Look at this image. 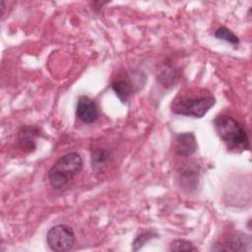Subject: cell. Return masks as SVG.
Listing matches in <instances>:
<instances>
[{
    "mask_svg": "<svg viewBox=\"0 0 252 252\" xmlns=\"http://www.w3.org/2000/svg\"><path fill=\"white\" fill-rule=\"evenodd\" d=\"M170 251H197V248L193 246V244L185 239H176L173 240L169 247Z\"/></svg>",
    "mask_w": 252,
    "mask_h": 252,
    "instance_id": "obj_12",
    "label": "cell"
},
{
    "mask_svg": "<svg viewBox=\"0 0 252 252\" xmlns=\"http://www.w3.org/2000/svg\"><path fill=\"white\" fill-rule=\"evenodd\" d=\"M157 236H158V234H157L155 231H153V230L142 232V233L139 234V235L135 238V240L133 241L132 249H133L134 251H137V250L141 249V248L145 245V243H146L147 241H149V240H151L152 238L157 237Z\"/></svg>",
    "mask_w": 252,
    "mask_h": 252,
    "instance_id": "obj_11",
    "label": "cell"
},
{
    "mask_svg": "<svg viewBox=\"0 0 252 252\" xmlns=\"http://www.w3.org/2000/svg\"><path fill=\"white\" fill-rule=\"evenodd\" d=\"M111 89L115 92L117 97L123 103H125L129 99L133 91L132 86L129 84V82L124 80L113 81L111 84Z\"/></svg>",
    "mask_w": 252,
    "mask_h": 252,
    "instance_id": "obj_9",
    "label": "cell"
},
{
    "mask_svg": "<svg viewBox=\"0 0 252 252\" xmlns=\"http://www.w3.org/2000/svg\"><path fill=\"white\" fill-rule=\"evenodd\" d=\"M212 250L217 251H250L251 238L249 235L238 232L230 237V239L219 247H212Z\"/></svg>",
    "mask_w": 252,
    "mask_h": 252,
    "instance_id": "obj_6",
    "label": "cell"
},
{
    "mask_svg": "<svg viewBox=\"0 0 252 252\" xmlns=\"http://www.w3.org/2000/svg\"><path fill=\"white\" fill-rule=\"evenodd\" d=\"M215 36L220 38V39H222L226 42H229L230 44L232 45H238L239 44V37L233 32H231L229 29H227L226 27H220L216 32H215Z\"/></svg>",
    "mask_w": 252,
    "mask_h": 252,
    "instance_id": "obj_10",
    "label": "cell"
},
{
    "mask_svg": "<svg viewBox=\"0 0 252 252\" xmlns=\"http://www.w3.org/2000/svg\"><path fill=\"white\" fill-rule=\"evenodd\" d=\"M76 116L84 123L91 124L98 118V109L96 104L89 96L81 95L78 98L76 106Z\"/></svg>",
    "mask_w": 252,
    "mask_h": 252,
    "instance_id": "obj_5",
    "label": "cell"
},
{
    "mask_svg": "<svg viewBox=\"0 0 252 252\" xmlns=\"http://www.w3.org/2000/svg\"><path fill=\"white\" fill-rule=\"evenodd\" d=\"M108 159V154L104 150H97L92 154V164L94 167H101Z\"/></svg>",
    "mask_w": 252,
    "mask_h": 252,
    "instance_id": "obj_13",
    "label": "cell"
},
{
    "mask_svg": "<svg viewBox=\"0 0 252 252\" xmlns=\"http://www.w3.org/2000/svg\"><path fill=\"white\" fill-rule=\"evenodd\" d=\"M215 129L220 138L233 150H248L249 139L243 127L237 120L227 115H220L214 120Z\"/></svg>",
    "mask_w": 252,
    "mask_h": 252,
    "instance_id": "obj_3",
    "label": "cell"
},
{
    "mask_svg": "<svg viewBox=\"0 0 252 252\" xmlns=\"http://www.w3.org/2000/svg\"><path fill=\"white\" fill-rule=\"evenodd\" d=\"M46 242L53 251H69L75 243L74 230L67 224L54 225L46 233Z\"/></svg>",
    "mask_w": 252,
    "mask_h": 252,
    "instance_id": "obj_4",
    "label": "cell"
},
{
    "mask_svg": "<svg viewBox=\"0 0 252 252\" xmlns=\"http://www.w3.org/2000/svg\"><path fill=\"white\" fill-rule=\"evenodd\" d=\"M197 150V141L192 132L180 133L175 138V151L181 157H190Z\"/></svg>",
    "mask_w": 252,
    "mask_h": 252,
    "instance_id": "obj_7",
    "label": "cell"
},
{
    "mask_svg": "<svg viewBox=\"0 0 252 252\" xmlns=\"http://www.w3.org/2000/svg\"><path fill=\"white\" fill-rule=\"evenodd\" d=\"M216 103L215 96L208 91L201 90L195 94H178L171 103L172 112L196 118L203 117Z\"/></svg>",
    "mask_w": 252,
    "mask_h": 252,
    "instance_id": "obj_1",
    "label": "cell"
},
{
    "mask_svg": "<svg viewBox=\"0 0 252 252\" xmlns=\"http://www.w3.org/2000/svg\"><path fill=\"white\" fill-rule=\"evenodd\" d=\"M38 134V130L35 127L25 126L23 127L18 134V144L23 151L26 152H33L36 144L35 138Z\"/></svg>",
    "mask_w": 252,
    "mask_h": 252,
    "instance_id": "obj_8",
    "label": "cell"
},
{
    "mask_svg": "<svg viewBox=\"0 0 252 252\" xmlns=\"http://www.w3.org/2000/svg\"><path fill=\"white\" fill-rule=\"evenodd\" d=\"M83 158L76 153H68L62 156L49 169L47 177L49 184L54 189H62L83 169Z\"/></svg>",
    "mask_w": 252,
    "mask_h": 252,
    "instance_id": "obj_2",
    "label": "cell"
}]
</instances>
